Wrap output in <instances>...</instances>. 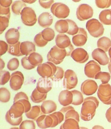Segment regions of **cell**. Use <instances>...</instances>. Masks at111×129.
Wrapping results in <instances>:
<instances>
[{"mask_svg":"<svg viewBox=\"0 0 111 129\" xmlns=\"http://www.w3.org/2000/svg\"><path fill=\"white\" fill-rule=\"evenodd\" d=\"M99 101L96 97L90 96L85 98L81 107L80 116L81 119L89 121L95 115L96 110L98 107Z\"/></svg>","mask_w":111,"mask_h":129,"instance_id":"cell-1","label":"cell"},{"mask_svg":"<svg viewBox=\"0 0 111 129\" xmlns=\"http://www.w3.org/2000/svg\"><path fill=\"white\" fill-rule=\"evenodd\" d=\"M66 56H68L66 49L60 48L56 45L54 46L48 53V60L57 65L63 61Z\"/></svg>","mask_w":111,"mask_h":129,"instance_id":"cell-2","label":"cell"},{"mask_svg":"<svg viewBox=\"0 0 111 129\" xmlns=\"http://www.w3.org/2000/svg\"><path fill=\"white\" fill-rule=\"evenodd\" d=\"M86 27L89 34L94 38H99L104 34V28L103 25L97 19L93 18L88 21Z\"/></svg>","mask_w":111,"mask_h":129,"instance_id":"cell-3","label":"cell"},{"mask_svg":"<svg viewBox=\"0 0 111 129\" xmlns=\"http://www.w3.org/2000/svg\"><path fill=\"white\" fill-rule=\"evenodd\" d=\"M57 69V67L54 63L49 61L38 66L37 71L42 78H50L55 74Z\"/></svg>","mask_w":111,"mask_h":129,"instance_id":"cell-4","label":"cell"},{"mask_svg":"<svg viewBox=\"0 0 111 129\" xmlns=\"http://www.w3.org/2000/svg\"><path fill=\"white\" fill-rule=\"evenodd\" d=\"M20 15L23 23L26 26H33L37 20L35 12L31 8L25 7Z\"/></svg>","mask_w":111,"mask_h":129,"instance_id":"cell-5","label":"cell"},{"mask_svg":"<svg viewBox=\"0 0 111 129\" xmlns=\"http://www.w3.org/2000/svg\"><path fill=\"white\" fill-rule=\"evenodd\" d=\"M51 11L54 16L60 19L67 18L70 13V9L68 6L61 3L53 4L51 6Z\"/></svg>","mask_w":111,"mask_h":129,"instance_id":"cell-6","label":"cell"},{"mask_svg":"<svg viewBox=\"0 0 111 129\" xmlns=\"http://www.w3.org/2000/svg\"><path fill=\"white\" fill-rule=\"evenodd\" d=\"M99 99L103 104L111 105V86L109 84H100L97 92Z\"/></svg>","mask_w":111,"mask_h":129,"instance_id":"cell-7","label":"cell"},{"mask_svg":"<svg viewBox=\"0 0 111 129\" xmlns=\"http://www.w3.org/2000/svg\"><path fill=\"white\" fill-rule=\"evenodd\" d=\"M56 45L60 48L66 49L68 56H70L74 50V47L71 44L69 37L65 34H59L55 39Z\"/></svg>","mask_w":111,"mask_h":129,"instance_id":"cell-8","label":"cell"},{"mask_svg":"<svg viewBox=\"0 0 111 129\" xmlns=\"http://www.w3.org/2000/svg\"><path fill=\"white\" fill-rule=\"evenodd\" d=\"M78 83L77 75L73 71L67 70L64 74L63 86L67 90H70L75 88Z\"/></svg>","mask_w":111,"mask_h":129,"instance_id":"cell-9","label":"cell"},{"mask_svg":"<svg viewBox=\"0 0 111 129\" xmlns=\"http://www.w3.org/2000/svg\"><path fill=\"white\" fill-rule=\"evenodd\" d=\"M93 14V10L92 7L86 4L79 5L76 12L77 18L81 21H83L92 18Z\"/></svg>","mask_w":111,"mask_h":129,"instance_id":"cell-10","label":"cell"},{"mask_svg":"<svg viewBox=\"0 0 111 129\" xmlns=\"http://www.w3.org/2000/svg\"><path fill=\"white\" fill-rule=\"evenodd\" d=\"M23 74L20 71H16L12 74L10 81V86L13 90L17 91L21 88L24 83Z\"/></svg>","mask_w":111,"mask_h":129,"instance_id":"cell-11","label":"cell"},{"mask_svg":"<svg viewBox=\"0 0 111 129\" xmlns=\"http://www.w3.org/2000/svg\"><path fill=\"white\" fill-rule=\"evenodd\" d=\"M98 88L96 82L92 79L86 80L81 84V92L87 96H91L95 93Z\"/></svg>","mask_w":111,"mask_h":129,"instance_id":"cell-12","label":"cell"},{"mask_svg":"<svg viewBox=\"0 0 111 129\" xmlns=\"http://www.w3.org/2000/svg\"><path fill=\"white\" fill-rule=\"evenodd\" d=\"M100 66L94 60H91L86 64L84 67V73L87 77L94 79L95 76L101 72Z\"/></svg>","mask_w":111,"mask_h":129,"instance_id":"cell-13","label":"cell"},{"mask_svg":"<svg viewBox=\"0 0 111 129\" xmlns=\"http://www.w3.org/2000/svg\"><path fill=\"white\" fill-rule=\"evenodd\" d=\"M71 56L75 61L80 64L85 63L89 58L87 52L82 48H78L74 50Z\"/></svg>","mask_w":111,"mask_h":129,"instance_id":"cell-14","label":"cell"},{"mask_svg":"<svg viewBox=\"0 0 111 129\" xmlns=\"http://www.w3.org/2000/svg\"><path fill=\"white\" fill-rule=\"evenodd\" d=\"M53 84L49 79L41 78L39 79L37 84V90L41 93L47 94L52 88Z\"/></svg>","mask_w":111,"mask_h":129,"instance_id":"cell-15","label":"cell"},{"mask_svg":"<svg viewBox=\"0 0 111 129\" xmlns=\"http://www.w3.org/2000/svg\"><path fill=\"white\" fill-rule=\"evenodd\" d=\"M92 57L101 65H106L109 62V59L105 51L100 48L95 49L92 52Z\"/></svg>","mask_w":111,"mask_h":129,"instance_id":"cell-16","label":"cell"},{"mask_svg":"<svg viewBox=\"0 0 111 129\" xmlns=\"http://www.w3.org/2000/svg\"><path fill=\"white\" fill-rule=\"evenodd\" d=\"M87 34L84 29L79 28L78 33L73 37V43L76 46L81 47L85 45L87 40Z\"/></svg>","mask_w":111,"mask_h":129,"instance_id":"cell-17","label":"cell"},{"mask_svg":"<svg viewBox=\"0 0 111 129\" xmlns=\"http://www.w3.org/2000/svg\"><path fill=\"white\" fill-rule=\"evenodd\" d=\"M8 111L12 117L18 118L22 116L23 114L25 113V108L21 103L16 102L14 103L10 109Z\"/></svg>","mask_w":111,"mask_h":129,"instance_id":"cell-18","label":"cell"},{"mask_svg":"<svg viewBox=\"0 0 111 129\" xmlns=\"http://www.w3.org/2000/svg\"><path fill=\"white\" fill-rule=\"evenodd\" d=\"M38 127L41 129L53 127L54 121L52 117L49 115H42L36 120Z\"/></svg>","mask_w":111,"mask_h":129,"instance_id":"cell-19","label":"cell"},{"mask_svg":"<svg viewBox=\"0 0 111 129\" xmlns=\"http://www.w3.org/2000/svg\"><path fill=\"white\" fill-rule=\"evenodd\" d=\"M73 95L71 91L68 90L62 91L58 97V101L61 105L67 106L72 104Z\"/></svg>","mask_w":111,"mask_h":129,"instance_id":"cell-20","label":"cell"},{"mask_svg":"<svg viewBox=\"0 0 111 129\" xmlns=\"http://www.w3.org/2000/svg\"><path fill=\"white\" fill-rule=\"evenodd\" d=\"M20 34L18 29L11 28L6 33L5 38L7 42L11 45L17 43L19 42Z\"/></svg>","mask_w":111,"mask_h":129,"instance_id":"cell-21","label":"cell"},{"mask_svg":"<svg viewBox=\"0 0 111 129\" xmlns=\"http://www.w3.org/2000/svg\"><path fill=\"white\" fill-rule=\"evenodd\" d=\"M60 111L63 114L65 120L68 119L72 118L77 120L78 122H79L80 120L79 113L71 106L64 107L61 109Z\"/></svg>","mask_w":111,"mask_h":129,"instance_id":"cell-22","label":"cell"},{"mask_svg":"<svg viewBox=\"0 0 111 129\" xmlns=\"http://www.w3.org/2000/svg\"><path fill=\"white\" fill-rule=\"evenodd\" d=\"M38 23L40 26L43 28L50 27L53 23V17L48 12L42 13L38 17Z\"/></svg>","mask_w":111,"mask_h":129,"instance_id":"cell-23","label":"cell"},{"mask_svg":"<svg viewBox=\"0 0 111 129\" xmlns=\"http://www.w3.org/2000/svg\"><path fill=\"white\" fill-rule=\"evenodd\" d=\"M21 52L23 55L27 56L31 53L35 52L36 47L33 43L26 41L22 42L20 46Z\"/></svg>","mask_w":111,"mask_h":129,"instance_id":"cell-24","label":"cell"},{"mask_svg":"<svg viewBox=\"0 0 111 129\" xmlns=\"http://www.w3.org/2000/svg\"><path fill=\"white\" fill-rule=\"evenodd\" d=\"M56 104L52 100H47L43 102L41 106V112L44 114H49L56 110Z\"/></svg>","mask_w":111,"mask_h":129,"instance_id":"cell-25","label":"cell"},{"mask_svg":"<svg viewBox=\"0 0 111 129\" xmlns=\"http://www.w3.org/2000/svg\"><path fill=\"white\" fill-rule=\"evenodd\" d=\"M43 114L41 112V106H32L30 111L25 113L26 116L28 118L35 121H36L38 117Z\"/></svg>","mask_w":111,"mask_h":129,"instance_id":"cell-26","label":"cell"},{"mask_svg":"<svg viewBox=\"0 0 111 129\" xmlns=\"http://www.w3.org/2000/svg\"><path fill=\"white\" fill-rule=\"evenodd\" d=\"M55 30L60 34L67 33L69 29V24L66 20L61 19L57 21L55 25Z\"/></svg>","mask_w":111,"mask_h":129,"instance_id":"cell-27","label":"cell"},{"mask_svg":"<svg viewBox=\"0 0 111 129\" xmlns=\"http://www.w3.org/2000/svg\"><path fill=\"white\" fill-rule=\"evenodd\" d=\"M99 18L103 24L111 25V9L102 11L99 15Z\"/></svg>","mask_w":111,"mask_h":129,"instance_id":"cell-28","label":"cell"},{"mask_svg":"<svg viewBox=\"0 0 111 129\" xmlns=\"http://www.w3.org/2000/svg\"><path fill=\"white\" fill-rule=\"evenodd\" d=\"M79 123L74 119H67L61 125L60 129H79Z\"/></svg>","mask_w":111,"mask_h":129,"instance_id":"cell-29","label":"cell"},{"mask_svg":"<svg viewBox=\"0 0 111 129\" xmlns=\"http://www.w3.org/2000/svg\"><path fill=\"white\" fill-rule=\"evenodd\" d=\"M97 46L99 48L107 52L111 47V40L107 37H102L98 40Z\"/></svg>","mask_w":111,"mask_h":129,"instance_id":"cell-30","label":"cell"},{"mask_svg":"<svg viewBox=\"0 0 111 129\" xmlns=\"http://www.w3.org/2000/svg\"><path fill=\"white\" fill-rule=\"evenodd\" d=\"M47 94L41 93L36 88L32 92L30 98L33 102L36 103H40L46 100Z\"/></svg>","mask_w":111,"mask_h":129,"instance_id":"cell-31","label":"cell"},{"mask_svg":"<svg viewBox=\"0 0 111 129\" xmlns=\"http://www.w3.org/2000/svg\"><path fill=\"white\" fill-rule=\"evenodd\" d=\"M28 60L31 65L36 67L42 64L43 59L42 56L39 53L34 52L28 57Z\"/></svg>","mask_w":111,"mask_h":129,"instance_id":"cell-32","label":"cell"},{"mask_svg":"<svg viewBox=\"0 0 111 129\" xmlns=\"http://www.w3.org/2000/svg\"><path fill=\"white\" fill-rule=\"evenodd\" d=\"M26 7H27V5L22 1H16L13 3L12 9L14 14L19 15L21 13L22 10Z\"/></svg>","mask_w":111,"mask_h":129,"instance_id":"cell-33","label":"cell"},{"mask_svg":"<svg viewBox=\"0 0 111 129\" xmlns=\"http://www.w3.org/2000/svg\"><path fill=\"white\" fill-rule=\"evenodd\" d=\"M71 92L73 95V100L72 104L74 106L81 105L84 100L82 93L77 90H72Z\"/></svg>","mask_w":111,"mask_h":129,"instance_id":"cell-34","label":"cell"},{"mask_svg":"<svg viewBox=\"0 0 111 129\" xmlns=\"http://www.w3.org/2000/svg\"><path fill=\"white\" fill-rule=\"evenodd\" d=\"M20 42H18L16 44L9 45L8 52L11 55L17 56H22L23 55L20 51Z\"/></svg>","mask_w":111,"mask_h":129,"instance_id":"cell-35","label":"cell"},{"mask_svg":"<svg viewBox=\"0 0 111 129\" xmlns=\"http://www.w3.org/2000/svg\"><path fill=\"white\" fill-rule=\"evenodd\" d=\"M43 39L49 42L53 40L55 36L54 30L51 28H47L41 32Z\"/></svg>","mask_w":111,"mask_h":129,"instance_id":"cell-36","label":"cell"},{"mask_svg":"<svg viewBox=\"0 0 111 129\" xmlns=\"http://www.w3.org/2000/svg\"><path fill=\"white\" fill-rule=\"evenodd\" d=\"M53 118L54 121L53 127H55L61 123L64 120V115L60 111H57L49 114Z\"/></svg>","mask_w":111,"mask_h":129,"instance_id":"cell-37","label":"cell"},{"mask_svg":"<svg viewBox=\"0 0 111 129\" xmlns=\"http://www.w3.org/2000/svg\"><path fill=\"white\" fill-rule=\"evenodd\" d=\"M111 78L110 74L108 72H99L96 75L95 79H99L101 81L102 84H107Z\"/></svg>","mask_w":111,"mask_h":129,"instance_id":"cell-38","label":"cell"},{"mask_svg":"<svg viewBox=\"0 0 111 129\" xmlns=\"http://www.w3.org/2000/svg\"><path fill=\"white\" fill-rule=\"evenodd\" d=\"M11 98V93L9 90L5 87L0 88V101L6 103L9 101Z\"/></svg>","mask_w":111,"mask_h":129,"instance_id":"cell-39","label":"cell"},{"mask_svg":"<svg viewBox=\"0 0 111 129\" xmlns=\"http://www.w3.org/2000/svg\"><path fill=\"white\" fill-rule=\"evenodd\" d=\"M66 20L69 24V29L67 33L72 36L77 34L79 31V28L76 23L71 19H67Z\"/></svg>","mask_w":111,"mask_h":129,"instance_id":"cell-40","label":"cell"},{"mask_svg":"<svg viewBox=\"0 0 111 129\" xmlns=\"http://www.w3.org/2000/svg\"><path fill=\"white\" fill-rule=\"evenodd\" d=\"M5 119L7 122L13 126H17L20 124L23 120V117L18 118H14L10 115L8 111H7L5 116Z\"/></svg>","mask_w":111,"mask_h":129,"instance_id":"cell-41","label":"cell"},{"mask_svg":"<svg viewBox=\"0 0 111 129\" xmlns=\"http://www.w3.org/2000/svg\"><path fill=\"white\" fill-rule=\"evenodd\" d=\"M11 76L9 72L3 71L0 72V85H4L10 80Z\"/></svg>","mask_w":111,"mask_h":129,"instance_id":"cell-42","label":"cell"},{"mask_svg":"<svg viewBox=\"0 0 111 129\" xmlns=\"http://www.w3.org/2000/svg\"><path fill=\"white\" fill-rule=\"evenodd\" d=\"M34 42L36 45L40 47L45 46L47 44L48 42L43 39L41 32L37 34L35 37Z\"/></svg>","mask_w":111,"mask_h":129,"instance_id":"cell-43","label":"cell"},{"mask_svg":"<svg viewBox=\"0 0 111 129\" xmlns=\"http://www.w3.org/2000/svg\"><path fill=\"white\" fill-rule=\"evenodd\" d=\"M9 19L6 16H0V34H2L8 27Z\"/></svg>","mask_w":111,"mask_h":129,"instance_id":"cell-44","label":"cell"},{"mask_svg":"<svg viewBox=\"0 0 111 129\" xmlns=\"http://www.w3.org/2000/svg\"><path fill=\"white\" fill-rule=\"evenodd\" d=\"M19 129H36L35 123L32 120H25L21 123Z\"/></svg>","mask_w":111,"mask_h":129,"instance_id":"cell-45","label":"cell"},{"mask_svg":"<svg viewBox=\"0 0 111 129\" xmlns=\"http://www.w3.org/2000/svg\"><path fill=\"white\" fill-rule=\"evenodd\" d=\"M19 62L18 59L14 58L11 59L8 63V69L11 71H14L17 70L19 67Z\"/></svg>","mask_w":111,"mask_h":129,"instance_id":"cell-46","label":"cell"},{"mask_svg":"<svg viewBox=\"0 0 111 129\" xmlns=\"http://www.w3.org/2000/svg\"><path fill=\"white\" fill-rule=\"evenodd\" d=\"M57 71L54 76L50 78V79L54 81H59L61 80L64 76V71L62 68L57 67Z\"/></svg>","mask_w":111,"mask_h":129,"instance_id":"cell-47","label":"cell"},{"mask_svg":"<svg viewBox=\"0 0 111 129\" xmlns=\"http://www.w3.org/2000/svg\"><path fill=\"white\" fill-rule=\"evenodd\" d=\"M97 6L101 9L107 8L111 5V1H96Z\"/></svg>","mask_w":111,"mask_h":129,"instance_id":"cell-48","label":"cell"},{"mask_svg":"<svg viewBox=\"0 0 111 129\" xmlns=\"http://www.w3.org/2000/svg\"><path fill=\"white\" fill-rule=\"evenodd\" d=\"M21 64L23 67L27 70H32L36 67L31 65L29 63L28 56L23 58L21 60Z\"/></svg>","mask_w":111,"mask_h":129,"instance_id":"cell-49","label":"cell"},{"mask_svg":"<svg viewBox=\"0 0 111 129\" xmlns=\"http://www.w3.org/2000/svg\"><path fill=\"white\" fill-rule=\"evenodd\" d=\"M9 45L5 41L0 40V56L5 54L8 51Z\"/></svg>","mask_w":111,"mask_h":129,"instance_id":"cell-50","label":"cell"},{"mask_svg":"<svg viewBox=\"0 0 111 129\" xmlns=\"http://www.w3.org/2000/svg\"><path fill=\"white\" fill-rule=\"evenodd\" d=\"M0 16H6L10 19L11 16L10 7L4 8L0 6Z\"/></svg>","mask_w":111,"mask_h":129,"instance_id":"cell-51","label":"cell"},{"mask_svg":"<svg viewBox=\"0 0 111 129\" xmlns=\"http://www.w3.org/2000/svg\"><path fill=\"white\" fill-rule=\"evenodd\" d=\"M40 5L42 7L46 9L50 8L54 3V1H39Z\"/></svg>","mask_w":111,"mask_h":129,"instance_id":"cell-52","label":"cell"},{"mask_svg":"<svg viewBox=\"0 0 111 129\" xmlns=\"http://www.w3.org/2000/svg\"><path fill=\"white\" fill-rule=\"evenodd\" d=\"M28 96L25 92H20L15 95L14 98V103L16 102L18 100L23 99V98H28Z\"/></svg>","mask_w":111,"mask_h":129,"instance_id":"cell-53","label":"cell"},{"mask_svg":"<svg viewBox=\"0 0 111 129\" xmlns=\"http://www.w3.org/2000/svg\"><path fill=\"white\" fill-rule=\"evenodd\" d=\"M12 1H0L1 6L4 8L10 7L12 3Z\"/></svg>","mask_w":111,"mask_h":129,"instance_id":"cell-54","label":"cell"},{"mask_svg":"<svg viewBox=\"0 0 111 129\" xmlns=\"http://www.w3.org/2000/svg\"><path fill=\"white\" fill-rule=\"evenodd\" d=\"M105 117L108 122L111 123V106L106 111Z\"/></svg>","mask_w":111,"mask_h":129,"instance_id":"cell-55","label":"cell"},{"mask_svg":"<svg viewBox=\"0 0 111 129\" xmlns=\"http://www.w3.org/2000/svg\"><path fill=\"white\" fill-rule=\"evenodd\" d=\"M0 63H1V67H0V70L1 71L3 70L5 67V63L4 61L2 59H0Z\"/></svg>","mask_w":111,"mask_h":129,"instance_id":"cell-56","label":"cell"},{"mask_svg":"<svg viewBox=\"0 0 111 129\" xmlns=\"http://www.w3.org/2000/svg\"><path fill=\"white\" fill-rule=\"evenodd\" d=\"M92 129H105L103 126L99 125H96L93 126Z\"/></svg>","mask_w":111,"mask_h":129,"instance_id":"cell-57","label":"cell"},{"mask_svg":"<svg viewBox=\"0 0 111 129\" xmlns=\"http://www.w3.org/2000/svg\"><path fill=\"white\" fill-rule=\"evenodd\" d=\"M24 3H29V4H32L36 2V1H22Z\"/></svg>","mask_w":111,"mask_h":129,"instance_id":"cell-58","label":"cell"},{"mask_svg":"<svg viewBox=\"0 0 111 129\" xmlns=\"http://www.w3.org/2000/svg\"><path fill=\"white\" fill-rule=\"evenodd\" d=\"M108 67L109 71L110 73L111 74V63L110 62L109 63Z\"/></svg>","mask_w":111,"mask_h":129,"instance_id":"cell-59","label":"cell"},{"mask_svg":"<svg viewBox=\"0 0 111 129\" xmlns=\"http://www.w3.org/2000/svg\"><path fill=\"white\" fill-rule=\"evenodd\" d=\"M108 54L109 55L110 60V62L111 63V47L109 49L108 51Z\"/></svg>","mask_w":111,"mask_h":129,"instance_id":"cell-60","label":"cell"},{"mask_svg":"<svg viewBox=\"0 0 111 129\" xmlns=\"http://www.w3.org/2000/svg\"><path fill=\"white\" fill-rule=\"evenodd\" d=\"M79 129H88L86 127H80Z\"/></svg>","mask_w":111,"mask_h":129,"instance_id":"cell-61","label":"cell"},{"mask_svg":"<svg viewBox=\"0 0 111 129\" xmlns=\"http://www.w3.org/2000/svg\"><path fill=\"white\" fill-rule=\"evenodd\" d=\"M10 129H19V128L17 127H14L11 128Z\"/></svg>","mask_w":111,"mask_h":129,"instance_id":"cell-62","label":"cell"},{"mask_svg":"<svg viewBox=\"0 0 111 129\" xmlns=\"http://www.w3.org/2000/svg\"><path fill=\"white\" fill-rule=\"evenodd\" d=\"M110 36H111V34H110Z\"/></svg>","mask_w":111,"mask_h":129,"instance_id":"cell-63","label":"cell"}]
</instances>
